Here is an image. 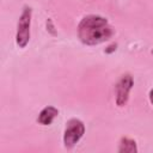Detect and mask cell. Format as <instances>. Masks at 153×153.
<instances>
[{"instance_id":"1","label":"cell","mask_w":153,"mask_h":153,"mask_svg":"<svg viewBox=\"0 0 153 153\" xmlns=\"http://www.w3.org/2000/svg\"><path fill=\"white\" fill-rule=\"evenodd\" d=\"M114 36V29L108 19L96 14L85 16L78 25V37L86 45H97L109 41Z\"/></svg>"},{"instance_id":"2","label":"cell","mask_w":153,"mask_h":153,"mask_svg":"<svg viewBox=\"0 0 153 153\" xmlns=\"http://www.w3.org/2000/svg\"><path fill=\"white\" fill-rule=\"evenodd\" d=\"M85 134V124L78 118H71L66 123L63 134V145L67 149L73 148Z\"/></svg>"},{"instance_id":"3","label":"cell","mask_w":153,"mask_h":153,"mask_svg":"<svg viewBox=\"0 0 153 153\" xmlns=\"http://www.w3.org/2000/svg\"><path fill=\"white\" fill-rule=\"evenodd\" d=\"M31 14L32 11L30 7H24L17 25L16 43L19 48H25L30 41V26H31Z\"/></svg>"},{"instance_id":"4","label":"cell","mask_w":153,"mask_h":153,"mask_svg":"<svg viewBox=\"0 0 153 153\" xmlns=\"http://www.w3.org/2000/svg\"><path fill=\"white\" fill-rule=\"evenodd\" d=\"M133 78L129 74H124L116 84V105L124 106L129 99V92L133 87Z\"/></svg>"},{"instance_id":"5","label":"cell","mask_w":153,"mask_h":153,"mask_svg":"<svg viewBox=\"0 0 153 153\" xmlns=\"http://www.w3.org/2000/svg\"><path fill=\"white\" fill-rule=\"evenodd\" d=\"M57 115H59V110H57L55 106L49 105V106H45V108L39 112L37 121H38V123L42 124V126H49V124H51L53 121L57 117Z\"/></svg>"},{"instance_id":"6","label":"cell","mask_w":153,"mask_h":153,"mask_svg":"<svg viewBox=\"0 0 153 153\" xmlns=\"http://www.w3.org/2000/svg\"><path fill=\"white\" fill-rule=\"evenodd\" d=\"M117 151L120 153H136L137 152L136 142L129 137H122L120 141Z\"/></svg>"},{"instance_id":"7","label":"cell","mask_w":153,"mask_h":153,"mask_svg":"<svg viewBox=\"0 0 153 153\" xmlns=\"http://www.w3.org/2000/svg\"><path fill=\"white\" fill-rule=\"evenodd\" d=\"M149 102H151L152 105H153V88L149 91Z\"/></svg>"}]
</instances>
